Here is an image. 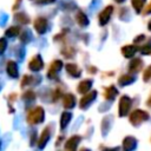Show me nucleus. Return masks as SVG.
Here are the masks:
<instances>
[{
  "label": "nucleus",
  "mask_w": 151,
  "mask_h": 151,
  "mask_svg": "<svg viewBox=\"0 0 151 151\" xmlns=\"http://www.w3.org/2000/svg\"><path fill=\"white\" fill-rule=\"evenodd\" d=\"M41 66H42V61H41L40 55H35V57L31 60V63H29V68L33 70V71H38V70H40Z\"/></svg>",
  "instance_id": "nucleus-5"
},
{
  "label": "nucleus",
  "mask_w": 151,
  "mask_h": 151,
  "mask_svg": "<svg viewBox=\"0 0 151 151\" xmlns=\"http://www.w3.org/2000/svg\"><path fill=\"white\" fill-rule=\"evenodd\" d=\"M149 28H150V29H151V21H150V22H149Z\"/></svg>",
  "instance_id": "nucleus-15"
},
{
  "label": "nucleus",
  "mask_w": 151,
  "mask_h": 151,
  "mask_svg": "<svg viewBox=\"0 0 151 151\" xmlns=\"http://www.w3.org/2000/svg\"><path fill=\"white\" fill-rule=\"evenodd\" d=\"M19 4H20V0H17V2H15L14 6H13V9H17V8L19 7Z\"/></svg>",
  "instance_id": "nucleus-12"
},
{
  "label": "nucleus",
  "mask_w": 151,
  "mask_h": 151,
  "mask_svg": "<svg viewBox=\"0 0 151 151\" xmlns=\"http://www.w3.org/2000/svg\"><path fill=\"white\" fill-rule=\"evenodd\" d=\"M19 32H20V28H19L18 26H12V27H9V28L5 32V34H6L7 37H15V35L19 34Z\"/></svg>",
  "instance_id": "nucleus-9"
},
{
  "label": "nucleus",
  "mask_w": 151,
  "mask_h": 151,
  "mask_svg": "<svg viewBox=\"0 0 151 151\" xmlns=\"http://www.w3.org/2000/svg\"><path fill=\"white\" fill-rule=\"evenodd\" d=\"M6 71H7L8 76H11V77H13V78L18 77V66H17V64H15L14 61L9 60V61L7 63V66H6Z\"/></svg>",
  "instance_id": "nucleus-4"
},
{
  "label": "nucleus",
  "mask_w": 151,
  "mask_h": 151,
  "mask_svg": "<svg viewBox=\"0 0 151 151\" xmlns=\"http://www.w3.org/2000/svg\"><path fill=\"white\" fill-rule=\"evenodd\" d=\"M131 4H132V6H133V8L136 9V12L139 13V12L142 11L144 4H145V0H131Z\"/></svg>",
  "instance_id": "nucleus-8"
},
{
  "label": "nucleus",
  "mask_w": 151,
  "mask_h": 151,
  "mask_svg": "<svg viewBox=\"0 0 151 151\" xmlns=\"http://www.w3.org/2000/svg\"><path fill=\"white\" fill-rule=\"evenodd\" d=\"M151 12V2H150V5L146 7V11H145V13H150Z\"/></svg>",
  "instance_id": "nucleus-13"
},
{
  "label": "nucleus",
  "mask_w": 151,
  "mask_h": 151,
  "mask_svg": "<svg viewBox=\"0 0 151 151\" xmlns=\"http://www.w3.org/2000/svg\"><path fill=\"white\" fill-rule=\"evenodd\" d=\"M14 19L20 24H28V21H29V18L25 13H17L14 15Z\"/></svg>",
  "instance_id": "nucleus-7"
},
{
  "label": "nucleus",
  "mask_w": 151,
  "mask_h": 151,
  "mask_svg": "<svg viewBox=\"0 0 151 151\" xmlns=\"http://www.w3.org/2000/svg\"><path fill=\"white\" fill-rule=\"evenodd\" d=\"M34 28L39 34L45 33L46 28H47V20L45 18H38L34 21Z\"/></svg>",
  "instance_id": "nucleus-2"
},
{
  "label": "nucleus",
  "mask_w": 151,
  "mask_h": 151,
  "mask_svg": "<svg viewBox=\"0 0 151 151\" xmlns=\"http://www.w3.org/2000/svg\"><path fill=\"white\" fill-rule=\"evenodd\" d=\"M54 1H55V0H38L37 2L40 4V5H41V4L44 5V4H51V2H54Z\"/></svg>",
  "instance_id": "nucleus-11"
},
{
  "label": "nucleus",
  "mask_w": 151,
  "mask_h": 151,
  "mask_svg": "<svg viewBox=\"0 0 151 151\" xmlns=\"http://www.w3.org/2000/svg\"><path fill=\"white\" fill-rule=\"evenodd\" d=\"M114 1H116V2H123L124 0H114Z\"/></svg>",
  "instance_id": "nucleus-14"
},
{
  "label": "nucleus",
  "mask_w": 151,
  "mask_h": 151,
  "mask_svg": "<svg viewBox=\"0 0 151 151\" xmlns=\"http://www.w3.org/2000/svg\"><path fill=\"white\" fill-rule=\"evenodd\" d=\"M6 46H7V41L5 38H1L0 39V54H2L6 50Z\"/></svg>",
  "instance_id": "nucleus-10"
},
{
  "label": "nucleus",
  "mask_w": 151,
  "mask_h": 151,
  "mask_svg": "<svg viewBox=\"0 0 151 151\" xmlns=\"http://www.w3.org/2000/svg\"><path fill=\"white\" fill-rule=\"evenodd\" d=\"M77 21H78V24L80 25V26H85V25H87V22H88V20H87V17L81 12V11H79L78 13H77Z\"/></svg>",
  "instance_id": "nucleus-6"
},
{
  "label": "nucleus",
  "mask_w": 151,
  "mask_h": 151,
  "mask_svg": "<svg viewBox=\"0 0 151 151\" xmlns=\"http://www.w3.org/2000/svg\"><path fill=\"white\" fill-rule=\"evenodd\" d=\"M44 118V111L40 109V107H37L34 111H32L28 116V122L29 123H33V124H37L39 122H41Z\"/></svg>",
  "instance_id": "nucleus-1"
},
{
  "label": "nucleus",
  "mask_w": 151,
  "mask_h": 151,
  "mask_svg": "<svg viewBox=\"0 0 151 151\" xmlns=\"http://www.w3.org/2000/svg\"><path fill=\"white\" fill-rule=\"evenodd\" d=\"M112 12H113V6H107V7L100 13V15H99V22H100V25H105V24L109 21V19H110Z\"/></svg>",
  "instance_id": "nucleus-3"
}]
</instances>
